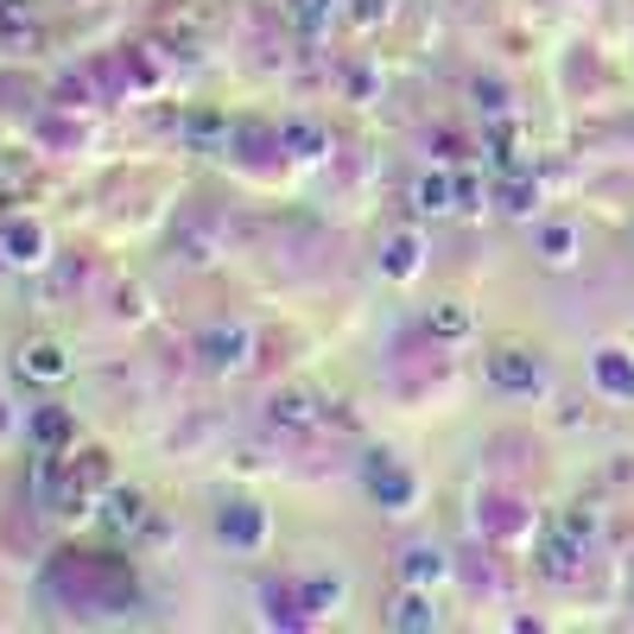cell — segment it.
Here are the masks:
<instances>
[{
    "instance_id": "24",
    "label": "cell",
    "mask_w": 634,
    "mask_h": 634,
    "mask_svg": "<svg viewBox=\"0 0 634 634\" xmlns=\"http://www.w3.org/2000/svg\"><path fill=\"white\" fill-rule=\"evenodd\" d=\"M0 191H7V165H0Z\"/></svg>"
},
{
    "instance_id": "11",
    "label": "cell",
    "mask_w": 634,
    "mask_h": 634,
    "mask_svg": "<svg viewBox=\"0 0 634 634\" xmlns=\"http://www.w3.org/2000/svg\"><path fill=\"white\" fill-rule=\"evenodd\" d=\"M222 540H235V545H254L261 540V508H247V502H235V508H222Z\"/></svg>"
},
{
    "instance_id": "18",
    "label": "cell",
    "mask_w": 634,
    "mask_h": 634,
    "mask_svg": "<svg viewBox=\"0 0 634 634\" xmlns=\"http://www.w3.org/2000/svg\"><path fill=\"white\" fill-rule=\"evenodd\" d=\"M431 331H438V336H463V331H470V311H463V304H438V311H431Z\"/></svg>"
},
{
    "instance_id": "21",
    "label": "cell",
    "mask_w": 634,
    "mask_h": 634,
    "mask_svg": "<svg viewBox=\"0 0 634 634\" xmlns=\"http://www.w3.org/2000/svg\"><path fill=\"white\" fill-rule=\"evenodd\" d=\"M597 368H603V381H609V388H615V393H634V374H629V368H622V362H615V356H603V362H597Z\"/></svg>"
},
{
    "instance_id": "17",
    "label": "cell",
    "mask_w": 634,
    "mask_h": 634,
    "mask_svg": "<svg viewBox=\"0 0 634 634\" xmlns=\"http://www.w3.org/2000/svg\"><path fill=\"white\" fill-rule=\"evenodd\" d=\"M413 267H419V242H413V235H400V242L388 247V273H393V279H406Z\"/></svg>"
},
{
    "instance_id": "20",
    "label": "cell",
    "mask_w": 634,
    "mask_h": 634,
    "mask_svg": "<svg viewBox=\"0 0 634 634\" xmlns=\"http://www.w3.org/2000/svg\"><path fill=\"white\" fill-rule=\"evenodd\" d=\"M545 261H552V267L572 261V229H545Z\"/></svg>"
},
{
    "instance_id": "10",
    "label": "cell",
    "mask_w": 634,
    "mask_h": 634,
    "mask_svg": "<svg viewBox=\"0 0 634 634\" xmlns=\"http://www.w3.org/2000/svg\"><path fill=\"white\" fill-rule=\"evenodd\" d=\"M32 438H38V451H64L77 431H70V413L58 406H45V413H32Z\"/></svg>"
},
{
    "instance_id": "14",
    "label": "cell",
    "mask_w": 634,
    "mask_h": 634,
    "mask_svg": "<svg viewBox=\"0 0 634 634\" xmlns=\"http://www.w3.org/2000/svg\"><path fill=\"white\" fill-rule=\"evenodd\" d=\"M279 147H286V152H299V159H318V152H324V127L292 122L286 134H279Z\"/></svg>"
},
{
    "instance_id": "3",
    "label": "cell",
    "mask_w": 634,
    "mask_h": 634,
    "mask_svg": "<svg viewBox=\"0 0 634 634\" xmlns=\"http://www.w3.org/2000/svg\"><path fill=\"white\" fill-rule=\"evenodd\" d=\"M318 393H304V388H286V393H273L267 400V425H279V431H318Z\"/></svg>"
},
{
    "instance_id": "5",
    "label": "cell",
    "mask_w": 634,
    "mask_h": 634,
    "mask_svg": "<svg viewBox=\"0 0 634 634\" xmlns=\"http://www.w3.org/2000/svg\"><path fill=\"white\" fill-rule=\"evenodd\" d=\"M368 488H374V495H381L388 508H406V502H413V476H406V470H400V463H393L388 451L368 457Z\"/></svg>"
},
{
    "instance_id": "12",
    "label": "cell",
    "mask_w": 634,
    "mask_h": 634,
    "mask_svg": "<svg viewBox=\"0 0 634 634\" xmlns=\"http://www.w3.org/2000/svg\"><path fill=\"white\" fill-rule=\"evenodd\" d=\"M413 210H425V216L457 210V184L451 178H419V184H413Z\"/></svg>"
},
{
    "instance_id": "16",
    "label": "cell",
    "mask_w": 634,
    "mask_h": 634,
    "mask_svg": "<svg viewBox=\"0 0 634 634\" xmlns=\"http://www.w3.org/2000/svg\"><path fill=\"white\" fill-rule=\"evenodd\" d=\"M502 210H508V216H527V210H533V184L520 178V172L502 184Z\"/></svg>"
},
{
    "instance_id": "9",
    "label": "cell",
    "mask_w": 634,
    "mask_h": 634,
    "mask_svg": "<svg viewBox=\"0 0 634 634\" xmlns=\"http://www.w3.org/2000/svg\"><path fill=\"white\" fill-rule=\"evenodd\" d=\"M20 374H32V381H64L70 362H64L58 343H26V349H20Z\"/></svg>"
},
{
    "instance_id": "8",
    "label": "cell",
    "mask_w": 634,
    "mask_h": 634,
    "mask_svg": "<svg viewBox=\"0 0 634 634\" xmlns=\"http://www.w3.org/2000/svg\"><path fill=\"white\" fill-rule=\"evenodd\" d=\"M0 261H13V267L45 261V229H38V222H7V229H0Z\"/></svg>"
},
{
    "instance_id": "1",
    "label": "cell",
    "mask_w": 634,
    "mask_h": 634,
    "mask_svg": "<svg viewBox=\"0 0 634 634\" xmlns=\"http://www.w3.org/2000/svg\"><path fill=\"white\" fill-rule=\"evenodd\" d=\"M51 590L77 609H127L134 603V572L122 558H90V552H58L51 558Z\"/></svg>"
},
{
    "instance_id": "4",
    "label": "cell",
    "mask_w": 634,
    "mask_h": 634,
    "mask_svg": "<svg viewBox=\"0 0 634 634\" xmlns=\"http://www.w3.org/2000/svg\"><path fill=\"white\" fill-rule=\"evenodd\" d=\"M488 374H495V388H508V393L540 388V362H533L527 349H495V356H488Z\"/></svg>"
},
{
    "instance_id": "7",
    "label": "cell",
    "mask_w": 634,
    "mask_h": 634,
    "mask_svg": "<svg viewBox=\"0 0 634 634\" xmlns=\"http://www.w3.org/2000/svg\"><path fill=\"white\" fill-rule=\"evenodd\" d=\"M172 247H178L191 267H204V261H216V216L210 210H197L191 222H184L178 235H172Z\"/></svg>"
},
{
    "instance_id": "13",
    "label": "cell",
    "mask_w": 634,
    "mask_h": 634,
    "mask_svg": "<svg viewBox=\"0 0 634 634\" xmlns=\"http://www.w3.org/2000/svg\"><path fill=\"white\" fill-rule=\"evenodd\" d=\"M438 577H445V552L413 545V552H406V584H438Z\"/></svg>"
},
{
    "instance_id": "2",
    "label": "cell",
    "mask_w": 634,
    "mask_h": 634,
    "mask_svg": "<svg viewBox=\"0 0 634 634\" xmlns=\"http://www.w3.org/2000/svg\"><path fill=\"white\" fill-rule=\"evenodd\" d=\"M247 349H254L247 324H216V331L197 336V356H204V368H242Z\"/></svg>"
},
{
    "instance_id": "6",
    "label": "cell",
    "mask_w": 634,
    "mask_h": 634,
    "mask_svg": "<svg viewBox=\"0 0 634 634\" xmlns=\"http://www.w3.org/2000/svg\"><path fill=\"white\" fill-rule=\"evenodd\" d=\"M102 527L122 540V533H140L147 527V495H134V488H115V495H102Z\"/></svg>"
},
{
    "instance_id": "22",
    "label": "cell",
    "mask_w": 634,
    "mask_h": 634,
    "mask_svg": "<svg viewBox=\"0 0 634 634\" xmlns=\"http://www.w3.org/2000/svg\"><path fill=\"white\" fill-rule=\"evenodd\" d=\"M457 210H476V178H457Z\"/></svg>"
},
{
    "instance_id": "19",
    "label": "cell",
    "mask_w": 634,
    "mask_h": 634,
    "mask_svg": "<svg viewBox=\"0 0 634 634\" xmlns=\"http://www.w3.org/2000/svg\"><path fill=\"white\" fill-rule=\"evenodd\" d=\"M331 7H336V0H292V20H299L304 32H318L324 20H331Z\"/></svg>"
},
{
    "instance_id": "15",
    "label": "cell",
    "mask_w": 634,
    "mask_h": 634,
    "mask_svg": "<svg viewBox=\"0 0 634 634\" xmlns=\"http://www.w3.org/2000/svg\"><path fill=\"white\" fill-rule=\"evenodd\" d=\"M393 622H400V629H431V622H438V609H431V603L419 597V590H413L406 603L393 609Z\"/></svg>"
},
{
    "instance_id": "23",
    "label": "cell",
    "mask_w": 634,
    "mask_h": 634,
    "mask_svg": "<svg viewBox=\"0 0 634 634\" xmlns=\"http://www.w3.org/2000/svg\"><path fill=\"white\" fill-rule=\"evenodd\" d=\"M7 13H13V0H0V20H7Z\"/></svg>"
}]
</instances>
